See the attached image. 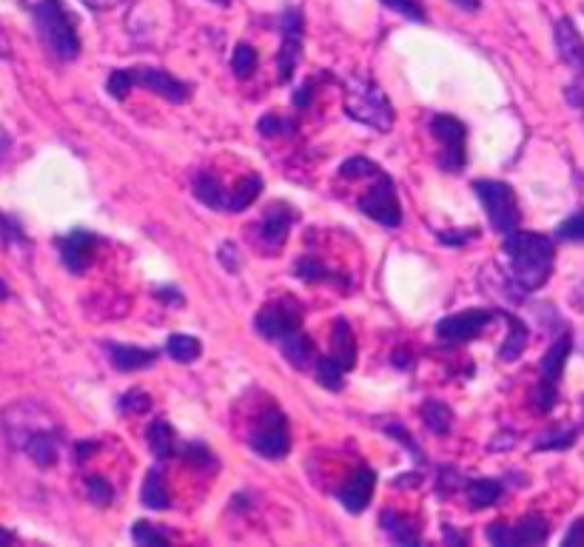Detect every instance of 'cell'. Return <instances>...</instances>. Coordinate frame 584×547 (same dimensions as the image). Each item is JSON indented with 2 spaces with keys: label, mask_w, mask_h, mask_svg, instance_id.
<instances>
[{
  "label": "cell",
  "mask_w": 584,
  "mask_h": 547,
  "mask_svg": "<svg viewBox=\"0 0 584 547\" xmlns=\"http://www.w3.org/2000/svg\"><path fill=\"white\" fill-rule=\"evenodd\" d=\"M3 431L9 436L12 448L29 453V459L40 468H52L60 456L63 428L55 416L43 411L35 402H18L3 411Z\"/></svg>",
  "instance_id": "1"
},
{
  "label": "cell",
  "mask_w": 584,
  "mask_h": 547,
  "mask_svg": "<svg viewBox=\"0 0 584 547\" xmlns=\"http://www.w3.org/2000/svg\"><path fill=\"white\" fill-rule=\"evenodd\" d=\"M505 254L510 260V283L516 285V294L539 291L553 274L556 248L545 234H530L516 228L505 234Z\"/></svg>",
  "instance_id": "2"
},
{
  "label": "cell",
  "mask_w": 584,
  "mask_h": 547,
  "mask_svg": "<svg viewBox=\"0 0 584 547\" xmlns=\"http://www.w3.org/2000/svg\"><path fill=\"white\" fill-rule=\"evenodd\" d=\"M32 20L40 43L57 57V60H75L80 55V35H77L75 18L60 0H38L32 6Z\"/></svg>",
  "instance_id": "3"
},
{
  "label": "cell",
  "mask_w": 584,
  "mask_h": 547,
  "mask_svg": "<svg viewBox=\"0 0 584 547\" xmlns=\"http://www.w3.org/2000/svg\"><path fill=\"white\" fill-rule=\"evenodd\" d=\"M345 112L351 120H357L368 129H377V132H391L394 129V106L371 77L354 75L348 80V86H345Z\"/></svg>",
  "instance_id": "4"
},
{
  "label": "cell",
  "mask_w": 584,
  "mask_h": 547,
  "mask_svg": "<svg viewBox=\"0 0 584 547\" xmlns=\"http://www.w3.org/2000/svg\"><path fill=\"white\" fill-rule=\"evenodd\" d=\"M473 191L479 194L490 226L496 228L499 234H510V231L519 228V223H522L519 200H516V191L510 189L508 183H502V180H476Z\"/></svg>",
  "instance_id": "5"
},
{
  "label": "cell",
  "mask_w": 584,
  "mask_h": 547,
  "mask_svg": "<svg viewBox=\"0 0 584 547\" xmlns=\"http://www.w3.org/2000/svg\"><path fill=\"white\" fill-rule=\"evenodd\" d=\"M573 351V337L570 334H562L559 340H553V345L547 348V354L539 362V371H542V379L533 391V405L539 414H547L553 411L556 399H559V379L565 374V362Z\"/></svg>",
  "instance_id": "6"
},
{
  "label": "cell",
  "mask_w": 584,
  "mask_h": 547,
  "mask_svg": "<svg viewBox=\"0 0 584 547\" xmlns=\"http://www.w3.org/2000/svg\"><path fill=\"white\" fill-rule=\"evenodd\" d=\"M431 132L439 140V166L445 171H453V174L465 169V160H468V151H465L468 132H465V126L451 114H434Z\"/></svg>",
  "instance_id": "7"
},
{
  "label": "cell",
  "mask_w": 584,
  "mask_h": 547,
  "mask_svg": "<svg viewBox=\"0 0 584 547\" xmlns=\"http://www.w3.org/2000/svg\"><path fill=\"white\" fill-rule=\"evenodd\" d=\"M377 180H379L377 186L359 200V211L368 214V217H371L374 223H379V226L396 228L402 223V208H399V200H396L394 183H391V177H385L382 171H379Z\"/></svg>",
  "instance_id": "8"
},
{
  "label": "cell",
  "mask_w": 584,
  "mask_h": 547,
  "mask_svg": "<svg viewBox=\"0 0 584 547\" xmlns=\"http://www.w3.org/2000/svg\"><path fill=\"white\" fill-rule=\"evenodd\" d=\"M251 448L265 456V459H283L291 448V436H288V422L280 411H265L263 422L254 428L251 434Z\"/></svg>",
  "instance_id": "9"
},
{
  "label": "cell",
  "mask_w": 584,
  "mask_h": 547,
  "mask_svg": "<svg viewBox=\"0 0 584 547\" xmlns=\"http://www.w3.org/2000/svg\"><path fill=\"white\" fill-rule=\"evenodd\" d=\"M129 77H132V86H143L154 95L166 97L169 103H186L191 95L189 83L177 80L174 75H169L166 69H154V66H134L129 69Z\"/></svg>",
  "instance_id": "10"
},
{
  "label": "cell",
  "mask_w": 584,
  "mask_h": 547,
  "mask_svg": "<svg viewBox=\"0 0 584 547\" xmlns=\"http://www.w3.org/2000/svg\"><path fill=\"white\" fill-rule=\"evenodd\" d=\"M490 320H493V311H488V308H468V311H459V314H451V317L439 320L436 337L442 342H468Z\"/></svg>",
  "instance_id": "11"
},
{
  "label": "cell",
  "mask_w": 584,
  "mask_h": 547,
  "mask_svg": "<svg viewBox=\"0 0 584 547\" xmlns=\"http://www.w3.org/2000/svg\"><path fill=\"white\" fill-rule=\"evenodd\" d=\"M300 308L291 302H271L257 314V331L268 340H283L288 334L300 331Z\"/></svg>",
  "instance_id": "12"
},
{
  "label": "cell",
  "mask_w": 584,
  "mask_h": 547,
  "mask_svg": "<svg viewBox=\"0 0 584 547\" xmlns=\"http://www.w3.org/2000/svg\"><path fill=\"white\" fill-rule=\"evenodd\" d=\"M280 29H283V46H280V55H277V69H280V80L288 83L297 63L302 55V15L297 9H288L280 20Z\"/></svg>",
  "instance_id": "13"
},
{
  "label": "cell",
  "mask_w": 584,
  "mask_h": 547,
  "mask_svg": "<svg viewBox=\"0 0 584 547\" xmlns=\"http://www.w3.org/2000/svg\"><path fill=\"white\" fill-rule=\"evenodd\" d=\"M553 35H556V52L567 63V69L584 80V38L576 23L570 18H559Z\"/></svg>",
  "instance_id": "14"
},
{
  "label": "cell",
  "mask_w": 584,
  "mask_h": 547,
  "mask_svg": "<svg viewBox=\"0 0 584 547\" xmlns=\"http://www.w3.org/2000/svg\"><path fill=\"white\" fill-rule=\"evenodd\" d=\"M374 488H377V473L371 468H357L340 488L342 508L348 513H362L374 496Z\"/></svg>",
  "instance_id": "15"
},
{
  "label": "cell",
  "mask_w": 584,
  "mask_h": 547,
  "mask_svg": "<svg viewBox=\"0 0 584 547\" xmlns=\"http://www.w3.org/2000/svg\"><path fill=\"white\" fill-rule=\"evenodd\" d=\"M95 234L92 231H86V228H77L72 234H66L63 240H60V260L63 265L69 268V271H86V265L92 263V251H95Z\"/></svg>",
  "instance_id": "16"
},
{
  "label": "cell",
  "mask_w": 584,
  "mask_h": 547,
  "mask_svg": "<svg viewBox=\"0 0 584 547\" xmlns=\"http://www.w3.org/2000/svg\"><path fill=\"white\" fill-rule=\"evenodd\" d=\"M294 211L285 206V203H274V206L268 208V214L263 217V226H260V234H263V240L268 246H283L285 237H288V228L294 223Z\"/></svg>",
  "instance_id": "17"
},
{
  "label": "cell",
  "mask_w": 584,
  "mask_h": 547,
  "mask_svg": "<svg viewBox=\"0 0 584 547\" xmlns=\"http://www.w3.org/2000/svg\"><path fill=\"white\" fill-rule=\"evenodd\" d=\"M106 351H109L117 371H140V368L154 365V359H157V351L137 348V345H120V342H109Z\"/></svg>",
  "instance_id": "18"
},
{
  "label": "cell",
  "mask_w": 584,
  "mask_h": 547,
  "mask_svg": "<svg viewBox=\"0 0 584 547\" xmlns=\"http://www.w3.org/2000/svg\"><path fill=\"white\" fill-rule=\"evenodd\" d=\"M547 519L539 513H528L522 522L508 525V547L513 545H542L547 539Z\"/></svg>",
  "instance_id": "19"
},
{
  "label": "cell",
  "mask_w": 584,
  "mask_h": 547,
  "mask_svg": "<svg viewBox=\"0 0 584 547\" xmlns=\"http://www.w3.org/2000/svg\"><path fill=\"white\" fill-rule=\"evenodd\" d=\"M194 194H197V200H200L203 206L214 208V211L228 208V194L226 189H223V183H220L217 177L206 174V171L194 177Z\"/></svg>",
  "instance_id": "20"
},
{
  "label": "cell",
  "mask_w": 584,
  "mask_h": 547,
  "mask_svg": "<svg viewBox=\"0 0 584 547\" xmlns=\"http://www.w3.org/2000/svg\"><path fill=\"white\" fill-rule=\"evenodd\" d=\"M331 357L340 362L345 371H351L354 368V362H357V342H354V331H351V325L345 320H337L334 325V351H331Z\"/></svg>",
  "instance_id": "21"
},
{
  "label": "cell",
  "mask_w": 584,
  "mask_h": 547,
  "mask_svg": "<svg viewBox=\"0 0 584 547\" xmlns=\"http://www.w3.org/2000/svg\"><path fill=\"white\" fill-rule=\"evenodd\" d=\"M283 354L294 368L305 371L314 362V342L308 340L305 334H300V331H294V334L283 337Z\"/></svg>",
  "instance_id": "22"
},
{
  "label": "cell",
  "mask_w": 584,
  "mask_h": 547,
  "mask_svg": "<svg viewBox=\"0 0 584 547\" xmlns=\"http://www.w3.org/2000/svg\"><path fill=\"white\" fill-rule=\"evenodd\" d=\"M505 322H508V337H505L502 348H499V357L505 359V362H513V359L522 357V351L528 345V325L522 320H516V317H510V314H505Z\"/></svg>",
  "instance_id": "23"
},
{
  "label": "cell",
  "mask_w": 584,
  "mask_h": 547,
  "mask_svg": "<svg viewBox=\"0 0 584 547\" xmlns=\"http://www.w3.org/2000/svg\"><path fill=\"white\" fill-rule=\"evenodd\" d=\"M499 496H502V482L499 479H473V482H468V502H471L473 510L496 505Z\"/></svg>",
  "instance_id": "24"
},
{
  "label": "cell",
  "mask_w": 584,
  "mask_h": 547,
  "mask_svg": "<svg viewBox=\"0 0 584 547\" xmlns=\"http://www.w3.org/2000/svg\"><path fill=\"white\" fill-rule=\"evenodd\" d=\"M140 499H143V505L151 510L169 508L171 496L169 488H166V482H163V476H160V471H149L146 482H143V491H140Z\"/></svg>",
  "instance_id": "25"
},
{
  "label": "cell",
  "mask_w": 584,
  "mask_h": 547,
  "mask_svg": "<svg viewBox=\"0 0 584 547\" xmlns=\"http://www.w3.org/2000/svg\"><path fill=\"white\" fill-rule=\"evenodd\" d=\"M379 522H382V528L391 533V539H394L396 545H419V533H416L414 525L408 519H402L399 513H394V510H385Z\"/></svg>",
  "instance_id": "26"
},
{
  "label": "cell",
  "mask_w": 584,
  "mask_h": 547,
  "mask_svg": "<svg viewBox=\"0 0 584 547\" xmlns=\"http://www.w3.org/2000/svg\"><path fill=\"white\" fill-rule=\"evenodd\" d=\"M260 191H263V180H260L257 174L243 177V180L237 183V189L228 194V211H243V208H248L257 197H260Z\"/></svg>",
  "instance_id": "27"
},
{
  "label": "cell",
  "mask_w": 584,
  "mask_h": 547,
  "mask_svg": "<svg viewBox=\"0 0 584 547\" xmlns=\"http://www.w3.org/2000/svg\"><path fill=\"white\" fill-rule=\"evenodd\" d=\"M149 448L154 451L157 459H169L174 456V431H171L169 422H154L149 428Z\"/></svg>",
  "instance_id": "28"
},
{
  "label": "cell",
  "mask_w": 584,
  "mask_h": 547,
  "mask_svg": "<svg viewBox=\"0 0 584 547\" xmlns=\"http://www.w3.org/2000/svg\"><path fill=\"white\" fill-rule=\"evenodd\" d=\"M314 371H317V379L322 382V388H328V391H342V385H345V368H342L337 359L320 357L317 359V365H314Z\"/></svg>",
  "instance_id": "29"
},
{
  "label": "cell",
  "mask_w": 584,
  "mask_h": 547,
  "mask_svg": "<svg viewBox=\"0 0 584 547\" xmlns=\"http://www.w3.org/2000/svg\"><path fill=\"white\" fill-rule=\"evenodd\" d=\"M422 416H425V425L434 431V434H448V428H451L453 416H451V408L445 405V402H436V399H431V402H425V408H422Z\"/></svg>",
  "instance_id": "30"
},
{
  "label": "cell",
  "mask_w": 584,
  "mask_h": 547,
  "mask_svg": "<svg viewBox=\"0 0 584 547\" xmlns=\"http://www.w3.org/2000/svg\"><path fill=\"white\" fill-rule=\"evenodd\" d=\"M166 351H169L171 359H177V362H194V359L200 357V342L189 337V334H174L166 342Z\"/></svg>",
  "instance_id": "31"
},
{
  "label": "cell",
  "mask_w": 584,
  "mask_h": 547,
  "mask_svg": "<svg viewBox=\"0 0 584 547\" xmlns=\"http://www.w3.org/2000/svg\"><path fill=\"white\" fill-rule=\"evenodd\" d=\"M231 69H234V75L240 77V80L254 75V69H257V49L251 43H237L234 57H231Z\"/></svg>",
  "instance_id": "32"
},
{
  "label": "cell",
  "mask_w": 584,
  "mask_h": 547,
  "mask_svg": "<svg viewBox=\"0 0 584 547\" xmlns=\"http://www.w3.org/2000/svg\"><path fill=\"white\" fill-rule=\"evenodd\" d=\"M576 442V428H556V431H545V434L539 436V442H536V448L539 451H565Z\"/></svg>",
  "instance_id": "33"
},
{
  "label": "cell",
  "mask_w": 584,
  "mask_h": 547,
  "mask_svg": "<svg viewBox=\"0 0 584 547\" xmlns=\"http://www.w3.org/2000/svg\"><path fill=\"white\" fill-rule=\"evenodd\" d=\"M379 3L388 6L396 15H402V18L414 20V23H422V20H425V9L419 6V0H379Z\"/></svg>",
  "instance_id": "34"
},
{
  "label": "cell",
  "mask_w": 584,
  "mask_h": 547,
  "mask_svg": "<svg viewBox=\"0 0 584 547\" xmlns=\"http://www.w3.org/2000/svg\"><path fill=\"white\" fill-rule=\"evenodd\" d=\"M342 177H377L379 169L368 157H351L340 166Z\"/></svg>",
  "instance_id": "35"
},
{
  "label": "cell",
  "mask_w": 584,
  "mask_h": 547,
  "mask_svg": "<svg viewBox=\"0 0 584 547\" xmlns=\"http://www.w3.org/2000/svg\"><path fill=\"white\" fill-rule=\"evenodd\" d=\"M86 493L92 496L95 505H112L114 491L103 476H89V479H86Z\"/></svg>",
  "instance_id": "36"
},
{
  "label": "cell",
  "mask_w": 584,
  "mask_h": 547,
  "mask_svg": "<svg viewBox=\"0 0 584 547\" xmlns=\"http://www.w3.org/2000/svg\"><path fill=\"white\" fill-rule=\"evenodd\" d=\"M134 542H140V545H169V536L163 533V530L151 528L149 522H137L132 530Z\"/></svg>",
  "instance_id": "37"
},
{
  "label": "cell",
  "mask_w": 584,
  "mask_h": 547,
  "mask_svg": "<svg viewBox=\"0 0 584 547\" xmlns=\"http://www.w3.org/2000/svg\"><path fill=\"white\" fill-rule=\"evenodd\" d=\"M331 271H325L317 260H311V257H305L297 263V277L305 280V283H322V280H334V277H328Z\"/></svg>",
  "instance_id": "38"
},
{
  "label": "cell",
  "mask_w": 584,
  "mask_h": 547,
  "mask_svg": "<svg viewBox=\"0 0 584 547\" xmlns=\"http://www.w3.org/2000/svg\"><path fill=\"white\" fill-rule=\"evenodd\" d=\"M106 92L117 100H123L126 92H132V77H129V69H114L109 80H106Z\"/></svg>",
  "instance_id": "39"
},
{
  "label": "cell",
  "mask_w": 584,
  "mask_h": 547,
  "mask_svg": "<svg viewBox=\"0 0 584 547\" xmlns=\"http://www.w3.org/2000/svg\"><path fill=\"white\" fill-rule=\"evenodd\" d=\"M556 234H559L562 240H570V243H584V211L573 214V217H567Z\"/></svg>",
  "instance_id": "40"
},
{
  "label": "cell",
  "mask_w": 584,
  "mask_h": 547,
  "mask_svg": "<svg viewBox=\"0 0 584 547\" xmlns=\"http://www.w3.org/2000/svg\"><path fill=\"white\" fill-rule=\"evenodd\" d=\"M151 408V399L143 394V391H132L126 397L120 399V411L123 414H146Z\"/></svg>",
  "instance_id": "41"
},
{
  "label": "cell",
  "mask_w": 584,
  "mask_h": 547,
  "mask_svg": "<svg viewBox=\"0 0 584 547\" xmlns=\"http://www.w3.org/2000/svg\"><path fill=\"white\" fill-rule=\"evenodd\" d=\"M23 234H20V228L9 220V217H3L0 214V246H9L12 240H20Z\"/></svg>",
  "instance_id": "42"
},
{
  "label": "cell",
  "mask_w": 584,
  "mask_h": 547,
  "mask_svg": "<svg viewBox=\"0 0 584 547\" xmlns=\"http://www.w3.org/2000/svg\"><path fill=\"white\" fill-rule=\"evenodd\" d=\"M257 129H260L263 134H268V137H274V134H280L283 129H291V126H288V123H283L277 114H268V117H263V120L257 123Z\"/></svg>",
  "instance_id": "43"
},
{
  "label": "cell",
  "mask_w": 584,
  "mask_h": 547,
  "mask_svg": "<svg viewBox=\"0 0 584 547\" xmlns=\"http://www.w3.org/2000/svg\"><path fill=\"white\" fill-rule=\"evenodd\" d=\"M186 456H189V462H194V465H211V453H208L206 445L191 442V445H186Z\"/></svg>",
  "instance_id": "44"
},
{
  "label": "cell",
  "mask_w": 584,
  "mask_h": 547,
  "mask_svg": "<svg viewBox=\"0 0 584 547\" xmlns=\"http://www.w3.org/2000/svg\"><path fill=\"white\" fill-rule=\"evenodd\" d=\"M562 542H565V545H584V516L573 522V528L567 530Z\"/></svg>",
  "instance_id": "45"
},
{
  "label": "cell",
  "mask_w": 584,
  "mask_h": 547,
  "mask_svg": "<svg viewBox=\"0 0 584 547\" xmlns=\"http://www.w3.org/2000/svg\"><path fill=\"white\" fill-rule=\"evenodd\" d=\"M89 9H95V12H106V9H114V6H120V3H129V0H83Z\"/></svg>",
  "instance_id": "46"
},
{
  "label": "cell",
  "mask_w": 584,
  "mask_h": 547,
  "mask_svg": "<svg viewBox=\"0 0 584 547\" xmlns=\"http://www.w3.org/2000/svg\"><path fill=\"white\" fill-rule=\"evenodd\" d=\"M471 237H476V234H439V243H445V246H462L465 240H471Z\"/></svg>",
  "instance_id": "47"
},
{
  "label": "cell",
  "mask_w": 584,
  "mask_h": 547,
  "mask_svg": "<svg viewBox=\"0 0 584 547\" xmlns=\"http://www.w3.org/2000/svg\"><path fill=\"white\" fill-rule=\"evenodd\" d=\"M75 451H77V459L83 462V459H89V453L97 451V442H80Z\"/></svg>",
  "instance_id": "48"
},
{
  "label": "cell",
  "mask_w": 584,
  "mask_h": 547,
  "mask_svg": "<svg viewBox=\"0 0 584 547\" xmlns=\"http://www.w3.org/2000/svg\"><path fill=\"white\" fill-rule=\"evenodd\" d=\"M453 6H459L462 12H479V0H451Z\"/></svg>",
  "instance_id": "49"
},
{
  "label": "cell",
  "mask_w": 584,
  "mask_h": 547,
  "mask_svg": "<svg viewBox=\"0 0 584 547\" xmlns=\"http://www.w3.org/2000/svg\"><path fill=\"white\" fill-rule=\"evenodd\" d=\"M220 257H226V263H228V271H237V263H234V246H226V248H220Z\"/></svg>",
  "instance_id": "50"
},
{
  "label": "cell",
  "mask_w": 584,
  "mask_h": 547,
  "mask_svg": "<svg viewBox=\"0 0 584 547\" xmlns=\"http://www.w3.org/2000/svg\"><path fill=\"white\" fill-rule=\"evenodd\" d=\"M6 151H9V134L6 129H0V160L6 157Z\"/></svg>",
  "instance_id": "51"
},
{
  "label": "cell",
  "mask_w": 584,
  "mask_h": 547,
  "mask_svg": "<svg viewBox=\"0 0 584 547\" xmlns=\"http://www.w3.org/2000/svg\"><path fill=\"white\" fill-rule=\"evenodd\" d=\"M445 542H453V545H465V539L453 530H445Z\"/></svg>",
  "instance_id": "52"
},
{
  "label": "cell",
  "mask_w": 584,
  "mask_h": 547,
  "mask_svg": "<svg viewBox=\"0 0 584 547\" xmlns=\"http://www.w3.org/2000/svg\"><path fill=\"white\" fill-rule=\"evenodd\" d=\"M0 57H9V40L0 32Z\"/></svg>",
  "instance_id": "53"
},
{
  "label": "cell",
  "mask_w": 584,
  "mask_h": 547,
  "mask_svg": "<svg viewBox=\"0 0 584 547\" xmlns=\"http://www.w3.org/2000/svg\"><path fill=\"white\" fill-rule=\"evenodd\" d=\"M9 297V288H6V283H0V300H6Z\"/></svg>",
  "instance_id": "54"
},
{
  "label": "cell",
  "mask_w": 584,
  "mask_h": 547,
  "mask_svg": "<svg viewBox=\"0 0 584 547\" xmlns=\"http://www.w3.org/2000/svg\"><path fill=\"white\" fill-rule=\"evenodd\" d=\"M211 3H228V0H211Z\"/></svg>",
  "instance_id": "55"
}]
</instances>
